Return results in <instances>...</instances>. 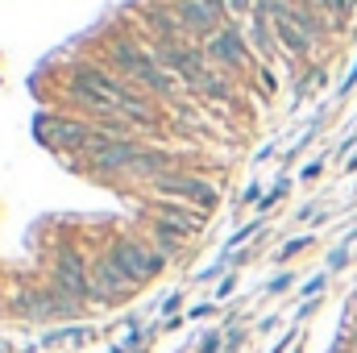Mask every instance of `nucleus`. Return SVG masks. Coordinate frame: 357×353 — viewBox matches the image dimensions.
Instances as JSON below:
<instances>
[{
    "label": "nucleus",
    "instance_id": "f03ea898",
    "mask_svg": "<svg viewBox=\"0 0 357 353\" xmlns=\"http://www.w3.org/2000/svg\"><path fill=\"white\" fill-rule=\"evenodd\" d=\"M266 13L270 21H274V29H278V38H282V46L287 50H307L312 46V38H316V21L312 17H303V13H295V8H287L282 0H266Z\"/></svg>",
    "mask_w": 357,
    "mask_h": 353
},
{
    "label": "nucleus",
    "instance_id": "0eeeda50",
    "mask_svg": "<svg viewBox=\"0 0 357 353\" xmlns=\"http://www.w3.org/2000/svg\"><path fill=\"white\" fill-rule=\"evenodd\" d=\"M91 287H96V295H125V291H133V278H129V274L116 266V258L108 254L104 262L96 266V283H91Z\"/></svg>",
    "mask_w": 357,
    "mask_h": 353
},
{
    "label": "nucleus",
    "instance_id": "4468645a",
    "mask_svg": "<svg viewBox=\"0 0 357 353\" xmlns=\"http://www.w3.org/2000/svg\"><path fill=\"white\" fill-rule=\"evenodd\" d=\"M333 353H354V350H349V345H337V350H333Z\"/></svg>",
    "mask_w": 357,
    "mask_h": 353
},
{
    "label": "nucleus",
    "instance_id": "7ed1b4c3",
    "mask_svg": "<svg viewBox=\"0 0 357 353\" xmlns=\"http://www.w3.org/2000/svg\"><path fill=\"white\" fill-rule=\"evenodd\" d=\"M112 258H116V266H121L133 283H146V278H154V274L162 270V258H158L154 250L137 246V241H121V246L112 250Z\"/></svg>",
    "mask_w": 357,
    "mask_h": 353
},
{
    "label": "nucleus",
    "instance_id": "423d86ee",
    "mask_svg": "<svg viewBox=\"0 0 357 353\" xmlns=\"http://www.w3.org/2000/svg\"><path fill=\"white\" fill-rule=\"evenodd\" d=\"M59 291H63L71 303L91 295V283H88V274H84V262H79L75 254H63V258H59Z\"/></svg>",
    "mask_w": 357,
    "mask_h": 353
},
{
    "label": "nucleus",
    "instance_id": "ddd939ff",
    "mask_svg": "<svg viewBox=\"0 0 357 353\" xmlns=\"http://www.w3.org/2000/svg\"><path fill=\"white\" fill-rule=\"evenodd\" d=\"M324 4H328L333 17H349V8H354V0H324Z\"/></svg>",
    "mask_w": 357,
    "mask_h": 353
},
{
    "label": "nucleus",
    "instance_id": "1a4fd4ad",
    "mask_svg": "<svg viewBox=\"0 0 357 353\" xmlns=\"http://www.w3.org/2000/svg\"><path fill=\"white\" fill-rule=\"evenodd\" d=\"M42 133L50 137V142H63V146H100L96 137H91V129H84V125H71V121H42Z\"/></svg>",
    "mask_w": 357,
    "mask_h": 353
},
{
    "label": "nucleus",
    "instance_id": "6e6552de",
    "mask_svg": "<svg viewBox=\"0 0 357 353\" xmlns=\"http://www.w3.org/2000/svg\"><path fill=\"white\" fill-rule=\"evenodd\" d=\"M91 158H96L100 167H108V171H121V167L137 171V158H142V150H133V146H125V142H100V146L91 150Z\"/></svg>",
    "mask_w": 357,
    "mask_h": 353
},
{
    "label": "nucleus",
    "instance_id": "39448f33",
    "mask_svg": "<svg viewBox=\"0 0 357 353\" xmlns=\"http://www.w3.org/2000/svg\"><path fill=\"white\" fill-rule=\"evenodd\" d=\"M112 54H116V63H125V67H129V75L146 80V84H150L154 91H171V80H167V75H162V71H158V67H154V63H150L142 50H133L129 42H121Z\"/></svg>",
    "mask_w": 357,
    "mask_h": 353
},
{
    "label": "nucleus",
    "instance_id": "9b49d317",
    "mask_svg": "<svg viewBox=\"0 0 357 353\" xmlns=\"http://www.w3.org/2000/svg\"><path fill=\"white\" fill-rule=\"evenodd\" d=\"M212 17H216V8H212L208 0H204V4H199V0H187V4H183V21H187L191 29H212Z\"/></svg>",
    "mask_w": 357,
    "mask_h": 353
},
{
    "label": "nucleus",
    "instance_id": "f257e3e1",
    "mask_svg": "<svg viewBox=\"0 0 357 353\" xmlns=\"http://www.w3.org/2000/svg\"><path fill=\"white\" fill-rule=\"evenodd\" d=\"M75 91H79L88 104H100V108H112V112H125V117H137V121L150 117L146 104H137L121 84H112V80L100 75V71H79V75H75Z\"/></svg>",
    "mask_w": 357,
    "mask_h": 353
},
{
    "label": "nucleus",
    "instance_id": "20e7f679",
    "mask_svg": "<svg viewBox=\"0 0 357 353\" xmlns=\"http://www.w3.org/2000/svg\"><path fill=\"white\" fill-rule=\"evenodd\" d=\"M158 191H162V195H183V200H191V204H199V208H216V200H220L216 187H208V183H199V179H187V175L158 179Z\"/></svg>",
    "mask_w": 357,
    "mask_h": 353
},
{
    "label": "nucleus",
    "instance_id": "f8f14e48",
    "mask_svg": "<svg viewBox=\"0 0 357 353\" xmlns=\"http://www.w3.org/2000/svg\"><path fill=\"white\" fill-rule=\"evenodd\" d=\"M67 308H71V303H54V295H46V291H33L29 303H25L29 316H59V312H67Z\"/></svg>",
    "mask_w": 357,
    "mask_h": 353
},
{
    "label": "nucleus",
    "instance_id": "9d476101",
    "mask_svg": "<svg viewBox=\"0 0 357 353\" xmlns=\"http://www.w3.org/2000/svg\"><path fill=\"white\" fill-rule=\"evenodd\" d=\"M212 59H216V63H229V67H245V46H241V38H237L233 29H220V33L212 38Z\"/></svg>",
    "mask_w": 357,
    "mask_h": 353
}]
</instances>
